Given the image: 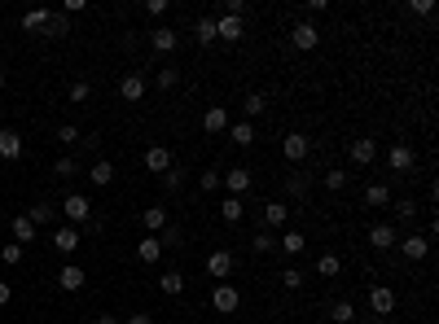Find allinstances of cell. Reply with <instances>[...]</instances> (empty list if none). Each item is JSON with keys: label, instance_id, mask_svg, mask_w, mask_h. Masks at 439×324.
Masks as SVG:
<instances>
[{"label": "cell", "instance_id": "1", "mask_svg": "<svg viewBox=\"0 0 439 324\" xmlns=\"http://www.w3.org/2000/svg\"><path fill=\"white\" fill-rule=\"evenodd\" d=\"M62 219H67L71 228H75V223H84V228H88V223H92V202L84 198V193H71V198H62Z\"/></svg>", "mask_w": 439, "mask_h": 324}, {"label": "cell", "instance_id": "2", "mask_svg": "<svg viewBox=\"0 0 439 324\" xmlns=\"http://www.w3.org/2000/svg\"><path fill=\"white\" fill-rule=\"evenodd\" d=\"M211 307H216L220 316H233L237 307H242V289H237L233 281H220L216 289H211Z\"/></svg>", "mask_w": 439, "mask_h": 324}, {"label": "cell", "instance_id": "3", "mask_svg": "<svg viewBox=\"0 0 439 324\" xmlns=\"http://www.w3.org/2000/svg\"><path fill=\"white\" fill-rule=\"evenodd\" d=\"M255 184L251 167H233V171H220V189H229V198H246Z\"/></svg>", "mask_w": 439, "mask_h": 324}, {"label": "cell", "instance_id": "4", "mask_svg": "<svg viewBox=\"0 0 439 324\" xmlns=\"http://www.w3.org/2000/svg\"><path fill=\"white\" fill-rule=\"evenodd\" d=\"M369 316H396V289L386 285H369Z\"/></svg>", "mask_w": 439, "mask_h": 324}, {"label": "cell", "instance_id": "5", "mask_svg": "<svg viewBox=\"0 0 439 324\" xmlns=\"http://www.w3.org/2000/svg\"><path fill=\"white\" fill-rule=\"evenodd\" d=\"M207 277L216 281V285L229 281V277H233V250H211V254H207Z\"/></svg>", "mask_w": 439, "mask_h": 324}, {"label": "cell", "instance_id": "6", "mask_svg": "<svg viewBox=\"0 0 439 324\" xmlns=\"http://www.w3.org/2000/svg\"><path fill=\"white\" fill-rule=\"evenodd\" d=\"M281 189H286L290 202H307V193H312V175H307V171H290V175H281Z\"/></svg>", "mask_w": 439, "mask_h": 324}, {"label": "cell", "instance_id": "7", "mask_svg": "<svg viewBox=\"0 0 439 324\" xmlns=\"http://www.w3.org/2000/svg\"><path fill=\"white\" fill-rule=\"evenodd\" d=\"M172 167H176V154L167 149V145H150V149H145V171L150 175H162Z\"/></svg>", "mask_w": 439, "mask_h": 324}, {"label": "cell", "instance_id": "8", "mask_svg": "<svg viewBox=\"0 0 439 324\" xmlns=\"http://www.w3.org/2000/svg\"><path fill=\"white\" fill-rule=\"evenodd\" d=\"M409 263H421V258L431 254V237H421V233H409V237H400V246H396Z\"/></svg>", "mask_w": 439, "mask_h": 324}, {"label": "cell", "instance_id": "9", "mask_svg": "<svg viewBox=\"0 0 439 324\" xmlns=\"http://www.w3.org/2000/svg\"><path fill=\"white\" fill-rule=\"evenodd\" d=\"M229 110H224V105H207L202 110V132L207 136H224V132H229Z\"/></svg>", "mask_w": 439, "mask_h": 324}, {"label": "cell", "instance_id": "10", "mask_svg": "<svg viewBox=\"0 0 439 324\" xmlns=\"http://www.w3.org/2000/svg\"><path fill=\"white\" fill-rule=\"evenodd\" d=\"M369 246L378 250V254L396 250V246H400V233H396V223H373V228H369Z\"/></svg>", "mask_w": 439, "mask_h": 324}, {"label": "cell", "instance_id": "11", "mask_svg": "<svg viewBox=\"0 0 439 324\" xmlns=\"http://www.w3.org/2000/svg\"><path fill=\"white\" fill-rule=\"evenodd\" d=\"M281 154H286V162H307L312 158V140H307L303 132H290L281 140Z\"/></svg>", "mask_w": 439, "mask_h": 324}, {"label": "cell", "instance_id": "12", "mask_svg": "<svg viewBox=\"0 0 439 324\" xmlns=\"http://www.w3.org/2000/svg\"><path fill=\"white\" fill-rule=\"evenodd\" d=\"M413 162H417V154H413V145H391V149H386V167H391L396 175H404V171H413Z\"/></svg>", "mask_w": 439, "mask_h": 324}, {"label": "cell", "instance_id": "13", "mask_svg": "<svg viewBox=\"0 0 439 324\" xmlns=\"http://www.w3.org/2000/svg\"><path fill=\"white\" fill-rule=\"evenodd\" d=\"M347 154H351V162H356V167H369V162L378 158V140H369V136H356V140L347 145Z\"/></svg>", "mask_w": 439, "mask_h": 324}, {"label": "cell", "instance_id": "14", "mask_svg": "<svg viewBox=\"0 0 439 324\" xmlns=\"http://www.w3.org/2000/svg\"><path fill=\"white\" fill-rule=\"evenodd\" d=\"M290 44H295V48H299V53H312V48L321 44V31H316L312 22H299L295 31H290Z\"/></svg>", "mask_w": 439, "mask_h": 324}, {"label": "cell", "instance_id": "15", "mask_svg": "<svg viewBox=\"0 0 439 324\" xmlns=\"http://www.w3.org/2000/svg\"><path fill=\"white\" fill-rule=\"evenodd\" d=\"M242 36H246L242 18H229V13H220V18H216V40H224V44H237Z\"/></svg>", "mask_w": 439, "mask_h": 324}, {"label": "cell", "instance_id": "16", "mask_svg": "<svg viewBox=\"0 0 439 324\" xmlns=\"http://www.w3.org/2000/svg\"><path fill=\"white\" fill-rule=\"evenodd\" d=\"M286 223H290V206L286 202H264V228L268 233H277V228H286Z\"/></svg>", "mask_w": 439, "mask_h": 324}, {"label": "cell", "instance_id": "17", "mask_svg": "<svg viewBox=\"0 0 439 324\" xmlns=\"http://www.w3.org/2000/svg\"><path fill=\"white\" fill-rule=\"evenodd\" d=\"M84 281H88V272H84V267H75V263H67V267L57 272L62 294H79V289H84Z\"/></svg>", "mask_w": 439, "mask_h": 324}, {"label": "cell", "instance_id": "18", "mask_svg": "<svg viewBox=\"0 0 439 324\" xmlns=\"http://www.w3.org/2000/svg\"><path fill=\"white\" fill-rule=\"evenodd\" d=\"M154 285H158V294H167V298H181V294H185V272L167 267V272H162V277H158Z\"/></svg>", "mask_w": 439, "mask_h": 324}, {"label": "cell", "instance_id": "19", "mask_svg": "<svg viewBox=\"0 0 439 324\" xmlns=\"http://www.w3.org/2000/svg\"><path fill=\"white\" fill-rule=\"evenodd\" d=\"M53 246H57V254H75V250H79V228H71V223H57V228H53Z\"/></svg>", "mask_w": 439, "mask_h": 324}, {"label": "cell", "instance_id": "20", "mask_svg": "<svg viewBox=\"0 0 439 324\" xmlns=\"http://www.w3.org/2000/svg\"><path fill=\"white\" fill-rule=\"evenodd\" d=\"M277 250H281L286 258H299V254L307 250V237H303L299 228H286V233H281V241H277Z\"/></svg>", "mask_w": 439, "mask_h": 324}, {"label": "cell", "instance_id": "21", "mask_svg": "<svg viewBox=\"0 0 439 324\" xmlns=\"http://www.w3.org/2000/svg\"><path fill=\"white\" fill-rule=\"evenodd\" d=\"M145 88H150V84H145V75H137V71H132V75H123V84H119V96H123V101H132V105H137L141 96H145Z\"/></svg>", "mask_w": 439, "mask_h": 324}, {"label": "cell", "instance_id": "22", "mask_svg": "<svg viewBox=\"0 0 439 324\" xmlns=\"http://www.w3.org/2000/svg\"><path fill=\"white\" fill-rule=\"evenodd\" d=\"M0 158H5V162L22 158V136L13 132V127H0Z\"/></svg>", "mask_w": 439, "mask_h": 324}, {"label": "cell", "instance_id": "23", "mask_svg": "<svg viewBox=\"0 0 439 324\" xmlns=\"http://www.w3.org/2000/svg\"><path fill=\"white\" fill-rule=\"evenodd\" d=\"M176 44H181V36H176L172 27L150 31V48H154V53H176Z\"/></svg>", "mask_w": 439, "mask_h": 324}, {"label": "cell", "instance_id": "24", "mask_svg": "<svg viewBox=\"0 0 439 324\" xmlns=\"http://www.w3.org/2000/svg\"><path fill=\"white\" fill-rule=\"evenodd\" d=\"M88 180L97 184V189H106V184H115V162L110 158H97L92 167H88Z\"/></svg>", "mask_w": 439, "mask_h": 324}, {"label": "cell", "instance_id": "25", "mask_svg": "<svg viewBox=\"0 0 439 324\" xmlns=\"http://www.w3.org/2000/svg\"><path fill=\"white\" fill-rule=\"evenodd\" d=\"M141 223H145V233H150V237H158L162 228H167V206H150V210H145V215H141Z\"/></svg>", "mask_w": 439, "mask_h": 324}, {"label": "cell", "instance_id": "26", "mask_svg": "<svg viewBox=\"0 0 439 324\" xmlns=\"http://www.w3.org/2000/svg\"><path fill=\"white\" fill-rule=\"evenodd\" d=\"M137 258H141V263H158V258H162V241L145 233V237L137 241Z\"/></svg>", "mask_w": 439, "mask_h": 324}, {"label": "cell", "instance_id": "27", "mask_svg": "<svg viewBox=\"0 0 439 324\" xmlns=\"http://www.w3.org/2000/svg\"><path fill=\"white\" fill-rule=\"evenodd\" d=\"M229 140L237 145V149H246V145H255V123H246V119L229 123Z\"/></svg>", "mask_w": 439, "mask_h": 324}, {"label": "cell", "instance_id": "28", "mask_svg": "<svg viewBox=\"0 0 439 324\" xmlns=\"http://www.w3.org/2000/svg\"><path fill=\"white\" fill-rule=\"evenodd\" d=\"M365 202L369 206H391V184H382V180H373V184H365Z\"/></svg>", "mask_w": 439, "mask_h": 324}, {"label": "cell", "instance_id": "29", "mask_svg": "<svg viewBox=\"0 0 439 324\" xmlns=\"http://www.w3.org/2000/svg\"><path fill=\"white\" fill-rule=\"evenodd\" d=\"M220 219L224 223H242V219H246V202H242V198H224L220 202Z\"/></svg>", "mask_w": 439, "mask_h": 324}, {"label": "cell", "instance_id": "30", "mask_svg": "<svg viewBox=\"0 0 439 324\" xmlns=\"http://www.w3.org/2000/svg\"><path fill=\"white\" fill-rule=\"evenodd\" d=\"M13 241H18V246H31V241H36V223H31L27 215H13Z\"/></svg>", "mask_w": 439, "mask_h": 324}, {"label": "cell", "instance_id": "31", "mask_svg": "<svg viewBox=\"0 0 439 324\" xmlns=\"http://www.w3.org/2000/svg\"><path fill=\"white\" fill-rule=\"evenodd\" d=\"M242 110H246V123L259 119V115H268V92H251L246 101H242Z\"/></svg>", "mask_w": 439, "mask_h": 324}, {"label": "cell", "instance_id": "32", "mask_svg": "<svg viewBox=\"0 0 439 324\" xmlns=\"http://www.w3.org/2000/svg\"><path fill=\"white\" fill-rule=\"evenodd\" d=\"M158 241H162V250H181L185 246V228L181 223H167V228L158 233Z\"/></svg>", "mask_w": 439, "mask_h": 324}, {"label": "cell", "instance_id": "33", "mask_svg": "<svg viewBox=\"0 0 439 324\" xmlns=\"http://www.w3.org/2000/svg\"><path fill=\"white\" fill-rule=\"evenodd\" d=\"M27 219L36 223V228H40V223H53V219H57V206H48V202H36V206L27 210Z\"/></svg>", "mask_w": 439, "mask_h": 324}, {"label": "cell", "instance_id": "34", "mask_svg": "<svg viewBox=\"0 0 439 324\" xmlns=\"http://www.w3.org/2000/svg\"><path fill=\"white\" fill-rule=\"evenodd\" d=\"M44 36H48V40H57V36H71V22H67V13H48V22H44Z\"/></svg>", "mask_w": 439, "mask_h": 324}, {"label": "cell", "instance_id": "35", "mask_svg": "<svg viewBox=\"0 0 439 324\" xmlns=\"http://www.w3.org/2000/svg\"><path fill=\"white\" fill-rule=\"evenodd\" d=\"M193 40H198L202 48L216 44V18H198V22H193Z\"/></svg>", "mask_w": 439, "mask_h": 324}, {"label": "cell", "instance_id": "36", "mask_svg": "<svg viewBox=\"0 0 439 324\" xmlns=\"http://www.w3.org/2000/svg\"><path fill=\"white\" fill-rule=\"evenodd\" d=\"M251 250H255V254H272V250H277V237H272L268 228H259V233L251 237Z\"/></svg>", "mask_w": 439, "mask_h": 324}, {"label": "cell", "instance_id": "37", "mask_svg": "<svg viewBox=\"0 0 439 324\" xmlns=\"http://www.w3.org/2000/svg\"><path fill=\"white\" fill-rule=\"evenodd\" d=\"M338 272H343L338 254H321V258H316V277H325V281H330V277H338Z\"/></svg>", "mask_w": 439, "mask_h": 324}, {"label": "cell", "instance_id": "38", "mask_svg": "<svg viewBox=\"0 0 439 324\" xmlns=\"http://www.w3.org/2000/svg\"><path fill=\"white\" fill-rule=\"evenodd\" d=\"M158 184H162V189H167V193H181V189H185V171H181V167H172V171H162V175H158Z\"/></svg>", "mask_w": 439, "mask_h": 324}, {"label": "cell", "instance_id": "39", "mask_svg": "<svg viewBox=\"0 0 439 324\" xmlns=\"http://www.w3.org/2000/svg\"><path fill=\"white\" fill-rule=\"evenodd\" d=\"M347 180H351V175H347V171H338V167L321 175V184H325V189H330V193H343V189H347Z\"/></svg>", "mask_w": 439, "mask_h": 324}, {"label": "cell", "instance_id": "40", "mask_svg": "<svg viewBox=\"0 0 439 324\" xmlns=\"http://www.w3.org/2000/svg\"><path fill=\"white\" fill-rule=\"evenodd\" d=\"M48 13H53V9H31V13H22V31H44Z\"/></svg>", "mask_w": 439, "mask_h": 324}, {"label": "cell", "instance_id": "41", "mask_svg": "<svg viewBox=\"0 0 439 324\" xmlns=\"http://www.w3.org/2000/svg\"><path fill=\"white\" fill-rule=\"evenodd\" d=\"M391 210H396V219L409 223V219L417 215V202H413V198H391Z\"/></svg>", "mask_w": 439, "mask_h": 324}, {"label": "cell", "instance_id": "42", "mask_svg": "<svg viewBox=\"0 0 439 324\" xmlns=\"http://www.w3.org/2000/svg\"><path fill=\"white\" fill-rule=\"evenodd\" d=\"M330 320H334V324H356V307H351V302H334V307H330Z\"/></svg>", "mask_w": 439, "mask_h": 324}, {"label": "cell", "instance_id": "43", "mask_svg": "<svg viewBox=\"0 0 439 324\" xmlns=\"http://www.w3.org/2000/svg\"><path fill=\"white\" fill-rule=\"evenodd\" d=\"M75 171H79V162H75L71 154H62V158L53 162V175H62V180H71V175H75Z\"/></svg>", "mask_w": 439, "mask_h": 324}, {"label": "cell", "instance_id": "44", "mask_svg": "<svg viewBox=\"0 0 439 324\" xmlns=\"http://www.w3.org/2000/svg\"><path fill=\"white\" fill-rule=\"evenodd\" d=\"M88 101H92V84H84V79L71 84V105H88Z\"/></svg>", "mask_w": 439, "mask_h": 324}, {"label": "cell", "instance_id": "45", "mask_svg": "<svg viewBox=\"0 0 439 324\" xmlns=\"http://www.w3.org/2000/svg\"><path fill=\"white\" fill-rule=\"evenodd\" d=\"M303 281H307L303 267H286V272H281V285H286V289H303Z\"/></svg>", "mask_w": 439, "mask_h": 324}, {"label": "cell", "instance_id": "46", "mask_svg": "<svg viewBox=\"0 0 439 324\" xmlns=\"http://www.w3.org/2000/svg\"><path fill=\"white\" fill-rule=\"evenodd\" d=\"M404 9H409L413 18H435V0H409Z\"/></svg>", "mask_w": 439, "mask_h": 324}, {"label": "cell", "instance_id": "47", "mask_svg": "<svg viewBox=\"0 0 439 324\" xmlns=\"http://www.w3.org/2000/svg\"><path fill=\"white\" fill-rule=\"evenodd\" d=\"M154 84H158L162 92H167V88H176V84H181V71H172V66H167V71H158V75H154Z\"/></svg>", "mask_w": 439, "mask_h": 324}, {"label": "cell", "instance_id": "48", "mask_svg": "<svg viewBox=\"0 0 439 324\" xmlns=\"http://www.w3.org/2000/svg\"><path fill=\"white\" fill-rule=\"evenodd\" d=\"M0 258H5L9 267H13V263H22V246H18V241H9V246H0Z\"/></svg>", "mask_w": 439, "mask_h": 324}, {"label": "cell", "instance_id": "49", "mask_svg": "<svg viewBox=\"0 0 439 324\" xmlns=\"http://www.w3.org/2000/svg\"><path fill=\"white\" fill-rule=\"evenodd\" d=\"M57 140H62V145H79V127H75V123H62V127H57Z\"/></svg>", "mask_w": 439, "mask_h": 324}, {"label": "cell", "instance_id": "50", "mask_svg": "<svg viewBox=\"0 0 439 324\" xmlns=\"http://www.w3.org/2000/svg\"><path fill=\"white\" fill-rule=\"evenodd\" d=\"M198 184H202V193H216V189H220V171H202Z\"/></svg>", "mask_w": 439, "mask_h": 324}, {"label": "cell", "instance_id": "51", "mask_svg": "<svg viewBox=\"0 0 439 324\" xmlns=\"http://www.w3.org/2000/svg\"><path fill=\"white\" fill-rule=\"evenodd\" d=\"M321 13H325V0H307V5H303V22L321 18Z\"/></svg>", "mask_w": 439, "mask_h": 324}, {"label": "cell", "instance_id": "52", "mask_svg": "<svg viewBox=\"0 0 439 324\" xmlns=\"http://www.w3.org/2000/svg\"><path fill=\"white\" fill-rule=\"evenodd\" d=\"M145 13H150V18H162V13H167V0H150V5H145Z\"/></svg>", "mask_w": 439, "mask_h": 324}, {"label": "cell", "instance_id": "53", "mask_svg": "<svg viewBox=\"0 0 439 324\" xmlns=\"http://www.w3.org/2000/svg\"><path fill=\"white\" fill-rule=\"evenodd\" d=\"M9 302H13V285L0 281V307H9Z\"/></svg>", "mask_w": 439, "mask_h": 324}, {"label": "cell", "instance_id": "54", "mask_svg": "<svg viewBox=\"0 0 439 324\" xmlns=\"http://www.w3.org/2000/svg\"><path fill=\"white\" fill-rule=\"evenodd\" d=\"M123 324H154V316H145V311H137V316H127Z\"/></svg>", "mask_w": 439, "mask_h": 324}, {"label": "cell", "instance_id": "55", "mask_svg": "<svg viewBox=\"0 0 439 324\" xmlns=\"http://www.w3.org/2000/svg\"><path fill=\"white\" fill-rule=\"evenodd\" d=\"M97 324H123L119 316H97Z\"/></svg>", "mask_w": 439, "mask_h": 324}, {"label": "cell", "instance_id": "56", "mask_svg": "<svg viewBox=\"0 0 439 324\" xmlns=\"http://www.w3.org/2000/svg\"><path fill=\"white\" fill-rule=\"evenodd\" d=\"M365 324H386V316H369V320H365Z\"/></svg>", "mask_w": 439, "mask_h": 324}, {"label": "cell", "instance_id": "57", "mask_svg": "<svg viewBox=\"0 0 439 324\" xmlns=\"http://www.w3.org/2000/svg\"><path fill=\"white\" fill-rule=\"evenodd\" d=\"M0 88H5V71H0Z\"/></svg>", "mask_w": 439, "mask_h": 324}]
</instances>
